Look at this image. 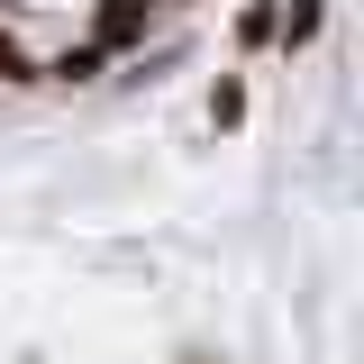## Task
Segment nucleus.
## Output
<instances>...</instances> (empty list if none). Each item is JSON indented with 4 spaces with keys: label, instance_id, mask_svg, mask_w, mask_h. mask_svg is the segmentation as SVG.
<instances>
[{
    "label": "nucleus",
    "instance_id": "f03ea898",
    "mask_svg": "<svg viewBox=\"0 0 364 364\" xmlns=\"http://www.w3.org/2000/svg\"><path fill=\"white\" fill-rule=\"evenodd\" d=\"M318 28H328V0H291V9H273V46H282V55L310 46Z\"/></svg>",
    "mask_w": 364,
    "mask_h": 364
},
{
    "label": "nucleus",
    "instance_id": "7ed1b4c3",
    "mask_svg": "<svg viewBox=\"0 0 364 364\" xmlns=\"http://www.w3.org/2000/svg\"><path fill=\"white\" fill-rule=\"evenodd\" d=\"M100 64H109V55H100V46H64V55H55V64H46V73H55V82H91V73H100Z\"/></svg>",
    "mask_w": 364,
    "mask_h": 364
},
{
    "label": "nucleus",
    "instance_id": "39448f33",
    "mask_svg": "<svg viewBox=\"0 0 364 364\" xmlns=\"http://www.w3.org/2000/svg\"><path fill=\"white\" fill-rule=\"evenodd\" d=\"M237 46H273V0H255V9H237Z\"/></svg>",
    "mask_w": 364,
    "mask_h": 364
},
{
    "label": "nucleus",
    "instance_id": "20e7f679",
    "mask_svg": "<svg viewBox=\"0 0 364 364\" xmlns=\"http://www.w3.org/2000/svg\"><path fill=\"white\" fill-rule=\"evenodd\" d=\"M237 119H246V82L219 73V91H210V128H237Z\"/></svg>",
    "mask_w": 364,
    "mask_h": 364
},
{
    "label": "nucleus",
    "instance_id": "f257e3e1",
    "mask_svg": "<svg viewBox=\"0 0 364 364\" xmlns=\"http://www.w3.org/2000/svg\"><path fill=\"white\" fill-rule=\"evenodd\" d=\"M146 18H155V0H100V9H91V46L119 55V46L146 37Z\"/></svg>",
    "mask_w": 364,
    "mask_h": 364
}]
</instances>
